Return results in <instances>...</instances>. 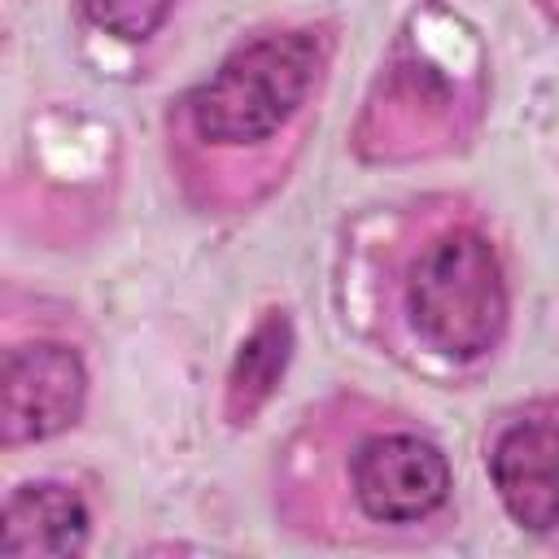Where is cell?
<instances>
[{
  "mask_svg": "<svg viewBox=\"0 0 559 559\" xmlns=\"http://www.w3.org/2000/svg\"><path fill=\"white\" fill-rule=\"evenodd\" d=\"M87 22L118 39H148L175 9V0H79Z\"/></svg>",
  "mask_w": 559,
  "mask_h": 559,
  "instance_id": "obj_8",
  "label": "cell"
},
{
  "mask_svg": "<svg viewBox=\"0 0 559 559\" xmlns=\"http://www.w3.org/2000/svg\"><path fill=\"white\" fill-rule=\"evenodd\" d=\"M87 376L61 341H17L0 362V441L26 445L70 428L83 411Z\"/></svg>",
  "mask_w": 559,
  "mask_h": 559,
  "instance_id": "obj_4",
  "label": "cell"
},
{
  "mask_svg": "<svg viewBox=\"0 0 559 559\" xmlns=\"http://www.w3.org/2000/svg\"><path fill=\"white\" fill-rule=\"evenodd\" d=\"M323 74V39L314 31H271L240 44L183 100L188 131L218 148H266L310 105Z\"/></svg>",
  "mask_w": 559,
  "mask_h": 559,
  "instance_id": "obj_2",
  "label": "cell"
},
{
  "mask_svg": "<svg viewBox=\"0 0 559 559\" xmlns=\"http://www.w3.org/2000/svg\"><path fill=\"white\" fill-rule=\"evenodd\" d=\"M284 358H288V323L280 314H271L249 336V345L240 349V362L231 371V415H253V406L271 393L275 376L284 371Z\"/></svg>",
  "mask_w": 559,
  "mask_h": 559,
  "instance_id": "obj_7",
  "label": "cell"
},
{
  "mask_svg": "<svg viewBox=\"0 0 559 559\" xmlns=\"http://www.w3.org/2000/svg\"><path fill=\"white\" fill-rule=\"evenodd\" d=\"M87 542V507L70 485H17L0 515V555H79Z\"/></svg>",
  "mask_w": 559,
  "mask_h": 559,
  "instance_id": "obj_6",
  "label": "cell"
},
{
  "mask_svg": "<svg viewBox=\"0 0 559 559\" xmlns=\"http://www.w3.org/2000/svg\"><path fill=\"white\" fill-rule=\"evenodd\" d=\"M406 323L424 349L450 362H472L502 341L507 280L498 249L472 223L432 227L402 266Z\"/></svg>",
  "mask_w": 559,
  "mask_h": 559,
  "instance_id": "obj_1",
  "label": "cell"
},
{
  "mask_svg": "<svg viewBox=\"0 0 559 559\" xmlns=\"http://www.w3.org/2000/svg\"><path fill=\"white\" fill-rule=\"evenodd\" d=\"M489 476L507 515L528 533L559 528V415L511 419L489 450Z\"/></svg>",
  "mask_w": 559,
  "mask_h": 559,
  "instance_id": "obj_5",
  "label": "cell"
},
{
  "mask_svg": "<svg viewBox=\"0 0 559 559\" xmlns=\"http://www.w3.org/2000/svg\"><path fill=\"white\" fill-rule=\"evenodd\" d=\"M345 498L367 524L415 528L432 520L454 489L450 463L437 441L411 428H367L345 454Z\"/></svg>",
  "mask_w": 559,
  "mask_h": 559,
  "instance_id": "obj_3",
  "label": "cell"
}]
</instances>
